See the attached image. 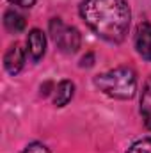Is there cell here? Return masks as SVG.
<instances>
[{
  "label": "cell",
  "instance_id": "cell-7",
  "mask_svg": "<svg viewBox=\"0 0 151 153\" xmlns=\"http://www.w3.org/2000/svg\"><path fill=\"white\" fill-rule=\"evenodd\" d=\"M73 93H75V85L71 80H62L59 82V85L55 87V94H53V103L57 107H64L71 98H73Z\"/></svg>",
  "mask_w": 151,
  "mask_h": 153
},
{
  "label": "cell",
  "instance_id": "cell-12",
  "mask_svg": "<svg viewBox=\"0 0 151 153\" xmlns=\"http://www.w3.org/2000/svg\"><path fill=\"white\" fill-rule=\"evenodd\" d=\"M9 2H13L16 5H21V7H32L36 4V0H9Z\"/></svg>",
  "mask_w": 151,
  "mask_h": 153
},
{
  "label": "cell",
  "instance_id": "cell-13",
  "mask_svg": "<svg viewBox=\"0 0 151 153\" xmlns=\"http://www.w3.org/2000/svg\"><path fill=\"white\" fill-rule=\"evenodd\" d=\"M93 59H94V55H93V53H87V57H84V59H82L80 66H82V68H84V66H87V68H89V66H93Z\"/></svg>",
  "mask_w": 151,
  "mask_h": 153
},
{
  "label": "cell",
  "instance_id": "cell-8",
  "mask_svg": "<svg viewBox=\"0 0 151 153\" xmlns=\"http://www.w3.org/2000/svg\"><path fill=\"white\" fill-rule=\"evenodd\" d=\"M4 25H5V29H7L9 32L18 34V32H21V30L25 29V18H23L18 11L9 9V11H5V14H4Z\"/></svg>",
  "mask_w": 151,
  "mask_h": 153
},
{
  "label": "cell",
  "instance_id": "cell-2",
  "mask_svg": "<svg viewBox=\"0 0 151 153\" xmlns=\"http://www.w3.org/2000/svg\"><path fill=\"white\" fill-rule=\"evenodd\" d=\"M94 85L110 98L130 100L137 91V76L132 68L121 66L94 76Z\"/></svg>",
  "mask_w": 151,
  "mask_h": 153
},
{
  "label": "cell",
  "instance_id": "cell-6",
  "mask_svg": "<svg viewBox=\"0 0 151 153\" xmlns=\"http://www.w3.org/2000/svg\"><path fill=\"white\" fill-rule=\"evenodd\" d=\"M46 50V38L39 29H32L27 36V52L32 61H39Z\"/></svg>",
  "mask_w": 151,
  "mask_h": 153
},
{
  "label": "cell",
  "instance_id": "cell-4",
  "mask_svg": "<svg viewBox=\"0 0 151 153\" xmlns=\"http://www.w3.org/2000/svg\"><path fill=\"white\" fill-rule=\"evenodd\" d=\"M135 48L139 55L146 61H151V23L142 22L135 30Z\"/></svg>",
  "mask_w": 151,
  "mask_h": 153
},
{
  "label": "cell",
  "instance_id": "cell-1",
  "mask_svg": "<svg viewBox=\"0 0 151 153\" xmlns=\"http://www.w3.org/2000/svg\"><path fill=\"white\" fill-rule=\"evenodd\" d=\"M82 20L100 38L121 43L130 29L132 13L124 0H84L80 5Z\"/></svg>",
  "mask_w": 151,
  "mask_h": 153
},
{
  "label": "cell",
  "instance_id": "cell-9",
  "mask_svg": "<svg viewBox=\"0 0 151 153\" xmlns=\"http://www.w3.org/2000/svg\"><path fill=\"white\" fill-rule=\"evenodd\" d=\"M141 112L144 117L146 126L151 130V76L146 80L144 89H142V96H141Z\"/></svg>",
  "mask_w": 151,
  "mask_h": 153
},
{
  "label": "cell",
  "instance_id": "cell-10",
  "mask_svg": "<svg viewBox=\"0 0 151 153\" xmlns=\"http://www.w3.org/2000/svg\"><path fill=\"white\" fill-rule=\"evenodd\" d=\"M126 153H151V139H141L133 143Z\"/></svg>",
  "mask_w": 151,
  "mask_h": 153
},
{
  "label": "cell",
  "instance_id": "cell-11",
  "mask_svg": "<svg viewBox=\"0 0 151 153\" xmlns=\"http://www.w3.org/2000/svg\"><path fill=\"white\" fill-rule=\"evenodd\" d=\"M21 153H50V150L44 144H41V143H32V144H29Z\"/></svg>",
  "mask_w": 151,
  "mask_h": 153
},
{
  "label": "cell",
  "instance_id": "cell-5",
  "mask_svg": "<svg viewBox=\"0 0 151 153\" xmlns=\"http://www.w3.org/2000/svg\"><path fill=\"white\" fill-rule=\"evenodd\" d=\"M23 64H25V52H23V48L20 45H13L4 55V66H5L7 73H11V75L20 73Z\"/></svg>",
  "mask_w": 151,
  "mask_h": 153
},
{
  "label": "cell",
  "instance_id": "cell-3",
  "mask_svg": "<svg viewBox=\"0 0 151 153\" xmlns=\"http://www.w3.org/2000/svg\"><path fill=\"white\" fill-rule=\"evenodd\" d=\"M50 34L55 41V45L59 46V50L64 53H75L80 48V43H82L80 32L75 27L66 25L61 18H53L50 22Z\"/></svg>",
  "mask_w": 151,
  "mask_h": 153
}]
</instances>
